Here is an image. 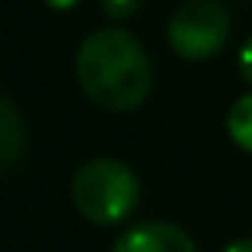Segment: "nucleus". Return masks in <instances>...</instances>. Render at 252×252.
Masks as SVG:
<instances>
[{"label":"nucleus","instance_id":"1","mask_svg":"<svg viewBox=\"0 0 252 252\" xmlns=\"http://www.w3.org/2000/svg\"><path fill=\"white\" fill-rule=\"evenodd\" d=\"M76 83L100 111L125 114L149 100L152 59L131 32L100 28L76 49Z\"/></svg>","mask_w":252,"mask_h":252},{"label":"nucleus","instance_id":"2","mask_svg":"<svg viewBox=\"0 0 252 252\" xmlns=\"http://www.w3.org/2000/svg\"><path fill=\"white\" fill-rule=\"evenodd\" d=\"M138 197H142V183L135 169L111 156H97L83 162L69 183V200L76 214L100 228H114L128 221L138 207Z\"/></svg>","mask_w":252,"mask_h":252},{"label":"nucleus","instance_id":"3","mask_svg":"<svg viewBox=\"0 0 252 252\" xmlns=\"http://www.w3.org/2000/svg\"><path fill=\"white\" fill-rule=\"evenodd\" d=\"M166 38L187 63L214 59L231 38V14L221 0H183L166 25Z\"/></svg>","mask_w":252,"mask_h":252},{"label":"nucleus","instance_id":"4","mask_svg":"<svg viewBox=\"0 0 252 252\" xmlns=\"http://www.w3.org/2000/svg\"><path fill=\"white\" fill-rule=\"evenodd\" d=\"M111 252H197V242L173 221H138L114 238Z\"/></svg>","mask_w":252,"mask_h":252},{"label":"nucleus","instance_id":"5","mask_svg":"<svg viewBox=\"0 0 252 252\" xmlns=\"http://www.w3.org/2000/svg\"><path fill=\"white\" fill-rule=\"evenodd\" d=\"M28 152V128H25V118L18 111V104L0 94V173L14 169Z\"/></svg>","mask_w":252,"mask_h":252},{"label":"nucleus","instance_id":"6","mask_svg":"<svg viewBox=\"0 0 252 252\" xmlns=\"http://www.w3.org/2000/svg\"><path fill=\"white\" fill-rule=\"evenodd\" d=\"M224 128H228V138H231L242 152H252V94H242V97L228 107Z\"/></svg>","mask_w":252,"mask_h":252},{"label":"nucleus","instance_id":"7","mask_svg":"<svg viewBox=\"0 0 252 252\" xmlns=\"http://www.w3.org/2000/svg\"><path fill=\"white\" fill-rule=\"evenodd\" d=\"M142 7H145V0H100V11H104L111 21H128V18H135Z\"/></svg>","mask_w":252,"mask_h":252},{"label":"nucleus","instance_id":"8","mask_svg":"<svg viewBox=\"0 0 252 252\" xmlns=\"http://www.w3.org/2000/svg\"><path fill=\"white\" fill-rule=\"evenodd\" d=\"M238 73H242V80L245 83H252V38L242 45V52H238Z\"/></svg>","mask_w":252,"mask_h":252},{"label":"nucleus","instance_id":"9","mask_svg":"<svg viewBox=\"0 0 252 252\" xmlns=\"http://www.w3.org/2000/svg\"><path fill=\"white\" fill-rule=\"evenodd\" d=\"M221 252H252V238H235V242H228Z\"/></svg>","mask_w":252,"mask_h":252},{"label":"nucleus","instance_id":"10","mask_svg":"<svg viewBox=\"0 0 252 252\" xmlns=\"http://www.w3.org/2000/svg\"><path fill=\"white\" fill-rule=\"evenodd\" d=\"M45 7H52V11H69V7H76L80 0H42Z\"/></svg>","mask_w":252,"mask_h":252}]
</instances>
